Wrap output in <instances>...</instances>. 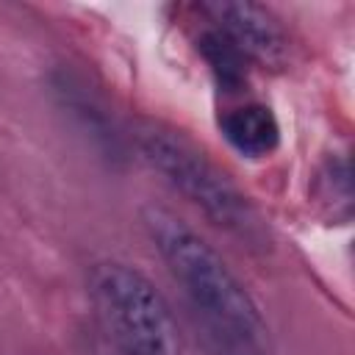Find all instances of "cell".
<instances>
[{
  "label": "cell",
  "mask_w": 355,
  "mask_h": 355,
  "mask_svg": "<svg viewBox=\"0 0 355 355\" xmlns=\"http://www.w3.org/2000/svg\"><path fill=\"white\" fill-rule=\"evenodd\" d=\"M141 219L155 250L211 333L219 341L225 338L227 347L250 352L261 349L266 341L263 316L250 291L219 258V252L164 208L147 205Z\"/></svg>",
  "instance_id": "cell-1"
},
{
  "label": "cell",
  "mask_w": 355,
  "mask_h": 355,
  "mask_svg": "<svg viewBox=\"0 0 355 355\" xmlns=\"http://www.w3.org/2000/svg\"><path fill=\"white\" fill-rule=\"evenodd\" d=\"M136 144L141 158L155 172H161L189 202H194L211 222L247 239L258 236V216L247 197L189 139L164 125L144 122L136 128Z\"/></svg>",
  "instance_id": "cell-2"
},
{
  "label": "cell",
  "mask_w": 355,
  "mask_h": 355,
  "mask_svg": "<svg viewBox=\"0 0 355 355\" xmlns=\"http://www.w3.org/2000/svg\"><path fill=\"white\" fill-rule=\"evenodd\" d=\"M89 291L111 338L125 355H180L178 324L155 286L125 263H100Z\"/></svg>",
  "instance_id": "cell-3"
},
{
  "label": "cell",
  "mask_w": 355,
  "mask_h": 355,
  "mask_svg": "<svg viewBox=\"0 0 355 355\" xmlns=\"http://www.w3.org/2000/svg\"><path fill=\"white\" fill-rule=\"evenodd\" d=\"M214 22L219 25V33L252 61L280 69L288 58V39L280 28V22L261 6L247 0H216L202 6Z\"/></svg>",
  "instance_id": "cell-4"
},
{
  "label": "cell",
  "mask_w": 355,
  "mask_h": 355,
  "mask_svg": "<svg viewBox=\"0 0 355 355\" xmlns=\"http://www.w3.org/2000/svg\"><path fill=\"white\" fill-rule=\"evenodd\" d=\"M222 136L244 158H266L280 144V128L266 105H241L222 116Z\"/></svg>",
  "instance_id": "cell-5"
},
{
  "label": "cell",
  "mask_w": 355,
  "mask_h": 355,
  "mask_svg": "<svg viewBox=\"0 0 355 355\" xmlns=\"http://www.w3.org/2000/svg\"><path fill=\"white\" fill-rule=\"evenodd\" d=\"M200 50L205 55V61L211 64L214 75L219 78V83L225 89H236L244 80V55L216 31V33H205L200 42Z\"/></svg>",
  "instance_id": "cell-6"
}]
</instances>
